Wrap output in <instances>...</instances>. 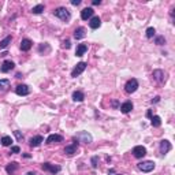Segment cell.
I'll list each match as a JSON object with an SVG mask.
<instances>
[{
	"label": "cell",
	"instance_id": "6da1fadb",
	"mask_svg": "<svg viewBox=\"0 0 175 175\" xmlns=\"http://www.w3.org/2000/svg\"><path fill=\"white\" fill-rule=\"evenodd\" d=\"M54 15L59 18L60 21L63 22H67L70 21V18H71V14H70V11L66 8V7H59V8H56L54 11Z\"/></svg>",
	"mask_w": 175,
	"mask_h": 175
},
{
	"label": "cell",
	"instance_id": "7a4b0ae2",
	"mask_svg": "<svg viewBox=\"0 0 175 175\" xmlns=\"http://www.w3.org/2000/svg\"><path fill=\"white\" fill-rule=\"evenodd\" d=\"M74 140H77L78 142H84V144H90L92 142V136L88 131H80L77 133V136L74 137Z\"/></svg>",
	"mask_w": 175,
	"mask_h": 175
},
{
	"label": "cell",
	"instance_id": "3957f363",
	"mask_svg": "<svg viewBox=\"0 0 175 175\" xmlns=\"http://www.w3.org/2000/svg\"><path fill=\"white\" fill-rule=\"evenodd\" d=\"M152 77H153V80L160 85H163L167 81V73L163 71V70H155Z\"/></svg>",
	"mask_w": 175,
	"mask_h": 175
},
{
	"label": "cell",
	"instance_id": "277c9868",
	"mask_svg": "<svg viewBox=\"0 0 175 175\" xmlns=\"http://www.w3.org/2000/svg\"><path fill=\"white\" fill-rule=\"evenodd\" d=\"M140 171H142V172H151L152 170L155 168V163L151 162V160H147V162H141L137 164Z\"/></svg>",
	"mask_w": 175,
	"mask_h": 175
},
{
	"label": "cell",
	"instance_id": "5b68a950",
	"mask_svg": "<svg viewBox=\"0 0 175 175\" xmlns=\"http://www.w3.org/2000/svg\"><path fill=\"white\" fill-rule=\"evenodd\" d=\"M138 89V81L136 80V78H131V80H129L127 82L125 85V90L127 93H134Z\"/></svg>",
	"mask_w": 175,
	"mask_h": 175
},
{
	"label": "cell",
	"instance_id": "8992f818",
	"mask_svg": "<svg viewBox=\"0 0 175 175\" xmlns=\"http://www.w3.org/2000/svg\"><path fill=\"white\" fill-rule=\"evenodd\" d=\"M86 66H88V64H86L85 62H80V63H78V64L73 69L71 77H73V78H77L78 75H81V74H82V73L85 71V70H86Z\"/></svg>",
	"mask_w": 175,
	"mask_h": 175
},
{
	"label": "cell",
	"instance_id": "52a82bcc",
	"mask_svg": "<svg viewBox=\"0 0 175 175\" xmlns=\"http://www.w3.org/2000/svg\"><path fill=\"white\" fill-rule=\"evenodd\" d=\"M145 155H147V149L142 145H137V147L133 148V156L136 159H142Z\"/></svg>",
	"mask_w": 175,
	"mask_h": 175
},
{
	"label": "cell",
	"instance_id": "ba28073f",
	"mask_svg": "<svg viewBox=\"0 0 175 175\" xmlns=\"http://www.w3.org/2000/svg\"><path fill=\"white\" fill-rule=\"evenodd\" d=\"M41 168L44 171H49L51 174H58L60 172V166H55V164H51V163H44V164L41 166Z\"/></svg>",
	"mask_w": 175,
	"mask_h": 175
},
{
	"label": "cell",
	"instance_id": "9c48e42d",
	"mask_svg": "<svg viewBox=\"0 0 175 175\" xmlns=\"http://www.w3.org/2000/svg\"><path fill=\"white\" fill-rule=\"evenodd\" d=\"M15 93L18 96H28L29 93H30V89H29L28 85L22 84V85H18V86L15 88Z\"/></svg>",
	"mask_w": 175,
	"mask_h": 175
},
{
	"label": "cell",
	"instance_id": "30bf717a",
	"mask_svg": "<svg viewBox=\"0 0 175 175\" xmlns=\"http://www.w3.org/2000/svg\"><path fill=\"white\" fill-rule=\"evenodd\" d=\"M63 141V137L60 134H49L47 138V144L48 145H52V144H58V142H62Z\"/></svg>",
	"mask_w": 175,
	"mask_h": 175
},
{
	"label": "cell",
	"instance_id": "8fae6325",
	"mask_svg": "<svg viewBox=\"0 0 175 175\" xmlns=\"http://www.w3.org/2000/svg\"><path fill=\"white\" fill-rule=\"evenodd\" d=\"M15 67V64H14V62H11V60H4L2 63V66H0V71L2 73H8L11 71V70Z\"/></svg>",
	"mask_w": 175,
	"mask_h": 175
},
{
	"label": "cell",
	"instance_id": "7c38bea8",
	"mask_svg": "<svg viewBox=\"0 0 175 175\" xmlns=\"http://www.w3.org/2000/svg\"><path fill=\"white\" fill-rule=\"evenodd\" d=\"M171 144H170V141H167V140H163V141H160V153L162 155H166V153H168V152L171 151Z\"/></svg>",
	"mask_w": 175,
	"mask_h": 175
},
{
	"label": "cell",
	"instance_id": "4fadbf2b",
	"mask_svg": "<svg viewBox=\"0 0 175 175\" xmlns=\"http://www.w3.org/2000/svg\"><path fill=\"white\" fill-rule=\"evenodd\" d=\"M93 8L92 7H86V8H84L82 11H81V19H84V21H88V19H90V18L93 17Z\"/></svg>",
	"mask_w": 175,
	"mask_h": 175
},
{
	"label": "cell",
	"instance_id": "5bb4252c",
	"mask_svg": "<svg viewBox=\"0 0 175 175\" xmlns=\"http://www.w3.org/2000/svg\"><path fill=\"white\" fill-rule=\"evenodd\" d=\"M78 147H80V144L74 141V142H73L71 145H67V147L64 148V153H66V155H69V156H73V155L77 152Z\"/></svg>",
	"mask_w": 175,
	"mask_h": 175
},
{
	"label": "cell",
	"instance_id": "9a60e30c",
	"mask_svg": "<svg viewBox=\"0 0 175 175\" xmlns=\"http://www.w3.org/2000/svg\"><path fill=\"white\" fill-rule=\"evenodd\" d=\"M85 36H86V30H85V28H78V29L74 30V39L75 40H82Z\"/></svg>",
	"mask_w": 175,
	"mask_h": 175
},
{
	"label": "cell",
	"instance_id": "2e32d148",
	"mask_svg": "<svg viewBox=\"0 0 175 175\" xmlns=\"http://www.w3.org/2000/svg\"><path fill=\"white\" fill-rule=\"evenodd\" d=\"M89 26H90V29H99L101 26V19L99 17H92L90 22H89Z\"/></svg>",
	"mask_w": 175,
	"mask_h": 175
},
{
	"label": "cell",
	"instance_id": "e0dca14e",
	"mask_svg": "<svg viewBox=\"0 0 175 175\" xmlns=\"http://www.w3.org/2000/svg\"><path fill=\"white\" fill-rule=\"evenodd\" d=\"M41 142H44V138L41 136H36V137H32L30 138V147H33V148H36V147H40L41 145Z\"/></svg>",
	"mask_w": 175,
	"mask_h": 175
},
{
	"label": "cell",
	"instance_id": "ac0fdd59",
	"mask_svg": "<svg viewBox=\"0 0 175 175\" xmlns=\"http://www.w3.org/2000/svg\"><path fill=\"white\" fill-rule=\"evenodd\" d=\"M32 47H33V43H32L29 39H23V40L21 41V49L23 51V52H28Z\"/></svg>",
	"mask_w": 175,
	"mask_h": 175
},
{
	"label": "cell",
	"instance_id": "d6986e66",
	"mask_svg": "<svg viewBox=\"0 0 175 175\" xmlns=\"http://www.w3.org/2000/svg\"><path fill=\"white\" fill-rule=\"evenodd\" d=\"M131 110H133V103H131V101H125V103L121 106V111H122L123 114H129Z\"/></svg>",
	"mask_w": 175,
	"mask_h": 175
},
{
	"label": "cell",
	"instance_id": "ffe728a7",
	"mask_svg": "<svg viewBox=\"0 0 175 175\" xmlns=\"http://www.w3.org/2000/svg\"><path fill=\"white\" fill-rule=\"evenodd\" d=\"M86 51H88V45H86V44H78L75 55H77V56H82Z\"/></svg>",
	"mask_w": 175,
	"mask_h": 175
},
{
	"label": "cell",
	"instance_id": "44dd1931",
	"mask_svg": "<svg viewBox=\"0 0 175 175\" xmlns=\"http://www.w3.org/2000/svg\"><path fill=\"white\" fill-rule=\"evenodd\" d=\"M84 99H85V95L81 90H75L73 93V100H74V101L81 103V101H84Z\"/></svg>",
	"mask_w": 175,
	"mask_h": 175
},
{
	"label": "cell",
	"instance_id": "7402d4cb",
	"mask_svg": "<svg viewBox=\"0 0 175 175\" xmlns=\"http://www.w3.org/2000/svg\"><path fill=\"white\" fill-rule=\"evenodd\" d=\"M18 167H19V166H18V163H15V162L10 163V164L6 167V171H7V174H10V175H11V174H14V172H15V171L18 170Z\"/></svg>",
	"mask_w": 175,
	"mask_h": 175
},
{
	"label": "cell",
	"instance_id": "603a6c76",
	"mask_svg": "<svg viewBox=\"0 0 175 175\" xmlns=\"http://www.w3.org/2000/svg\"><path fill=\"white\" fill-rule=\"evenodd\" d=\"M151 125L153 126V127H160V126H162V118H160L159 115L152 116L151 118Z\"/></svg>",
	"mask_w": 175,
	"mask_h": 175
},
{
	"label": "cell",
	"instance_id": "cb8c5ba5",
	"mask_svg": "<svg viewBox=\"0 0 175 175\" xmlns=\"http://www.w3.org/2000/svg\"><path fill=\"white\" fill-rule=\"evenodd\" d=\"M13 41V37L11 36H7L4 40H2V41H0V48H2V49H4V48H7L10 45V43Z\"/></svg>",
	"mask_w": 175,
	"mask_h": 175
},
{
	"label": "cell",
	"instance_id": "d4e9b609",
	"mask_svg": "<svg viewBox=\"0 0 175 175\" xmlns=\"http://www.w3.org/2000/svg\"><path fill=\"white\" fill-rule=\"evenodd\" d=\"M10 81L8 80H0V90H7V89L10 88Z\"/></svg>",
	"mask_w": 175,
	"mask_h": 175
},
{
	"label": "cell",
	"instance_id": "484cf974",
	"mask_svg": "<svg viewBox=\"0 0 175 175\" xmlns=\"http://www.w3.org/2000/svg\"><path fill=\"white\" fill-rule=\"evenodd\" d=\"M0 142H2L3 147H11V144H13V140H11V137L4 136V137L2 138V141H0Z\"/></svg>",
	"mask_w": 175,
	"mask_h": 175
},
{
	"label": "cell",
	"instance_id": "4316f807",
	"mask_svg": "<svg viewBox=\"0 0 175 175\" xmlns=\"http://www.w3.org/2000/svg\"><path fill=\"white\" fill-rule=\"evenodd\" d=\"M44 8H45V7H44V4H37V6H34L32 8V13L33 14H41L43 11H44Z\"/></svg>",
	"mask_w": 175,
	"mask_h": 175
},
{
	"label": "cell",
	"instance_id": "83f0119b",
	"mask_svg": "<svg viewBox=\"0 0 175 175\" xmlns=\"http://www.w3.org/2000/svg\"><path fill=\"white\" fill-rule=\"evenodd\" d=\"M156 34V30L155 28H148L147 29V33H145V36H147V39H153Z\"/></svg>",
	"mask_w": 175,
	"mask_h": 175
},
{
	"label": "cell",
	"instance_id": "f1b7e54d",
	"mask_svg": "<svg viewBox=\"0 0 175 175\" xmlns=\"http://www.w3.org/2000/svg\"><path fill=\"white\" fill-rule=\"evenodd\" d=\"M155 43L157 44V45H163V44H166L164 36H159V37H156V39H155Z\"/></svg>",
	"mask_w": 175,
	"mask_h": 175
},
{
	"label": "cell",
	"instance_id": "f546056e",
	"mask_svg": "<svg viewBox=\"0 0 175 175\" xmlns=\"http://www.w3.org/2000/svg\"><path fill=\"white\" fill-rule=\"evenodd\" d=\"M14 136H15V138L19 141V142H22V141H23V134H22L19 130H15V131H14Z\"/></svg>",
	"mask_w": 175,
	"mask_h": 175
},
{
	"label": "cell",
	"instance_id": "4dcf8cb0",
	"mask_svg": "<svg viewBox=\"0 0 175 175\" xmlns=\"http://www.w3.org/2000/svg\"><path fill=\"white\" fill-rule=\"evenodd\" d=\"M39 51L41 52V54H43V52H49V51H51V48H49V45H48V44H44V45L41 44V45L39 47Z\"/></svg>",
	"mask_w": 175,
	"mask_h": 175
},
{
	"label": "cell",
	"instance_id": "1f68e13d",
	"mask_svg": "<svg viewBox=\"0 0 175 175\" xmlns=\"http://www.w3.org/2000/svg\"><path fill=\"white\" fill-rule=\"evenodd\" d=\"M97 162H99V157H97V156H93V157H92V167H93V168H96V167H97Z\"/></svg>",
	"mask_w": 175,
	"mask_h": 175
},
{
	"label": "cell",
	"instance_id": "d6a6232c",
	"mask_svg": "<svg viewBox=\"0 0 175 175\" xmlns=\"http://www.w3.org/2000/svg\"><path fill=\"white\" fill-rule=\"evenodd\" d=\"M70 47H71V44H70V40H64V41H63V48H67V49H69Z\"/></svg>",
	"mask_w": 175,
	"mask_h": 175
},
{
	"label": "cell",
	"instance_id": "836d02e7",
	"mask_svg": "<svg viewBox=\"0 0 175 175\" xmlns=\"http://www.w3.org/2000/svg\"><path fill=\"white\" fill-rule=\"evenodd\" d=\"M11 152L13 153H19L21 149H19V147H11Z\"/></svg>",
	"mask_w": 175,
	"mask_h": 175
},
{
	"label": "cell",
	"instance_id": "e575fe53",
	"mask_svg": "<svg viewBox=\"0 0 175 175\" xmlns=\"http://www.w3.org/2000/svg\"><path fill=\"white\" fill-rule=\"evenodd\" d=\"M71 4L73 6H80L81 4V0H71Z\"/></svg>",
	"mask_w": 175,
	"mask_h": 175
},
{
	"label": "cell",
	"instance_id": "d590c367",
	"mask_svg": "<svg viewBox=\"0 0 175 175\" xmlns=\"http://www.w3.org/2000/svg\"><path fill=\"white\" fill-rule=\"evenodd\" d=\"M159 101H160V97H159V96H156L155 99H152V104H156V103H159Z\"/></svg>",
	"mask_w": 175,
	"mask_h": 175
},
{
	"label": "cell",
	"instance_id": "8d00e7d4",
	"mask_svg": "<svg viewBox=\"0 0 175 175\" xmlns=\"http://www.w3.org/2000/svg\"><path fill=\"white\" fill-rule=\"evenodd\" d=\"M100 3H101V0H93L92 4H93V6H97V4H100Z\"/></svg>",
	"mask_w": 175,
	"mask_h": 175
},
{
	"label": "cell",
	"instance_id": "74e56055",
	"mask_svg": "<svg viewBox=\"0 0 175 175\" xmlns=\"http://www.w3.org/2000/svg\"><path fill=\"white\" fill-rule=\"evenodd\" d=\"M147 116H148V118H152V111H151V110L147 112Z\"/></svg>",
	"mask_w": 175,
	"mask_h": 175
},
{
	"label": "cell",
	"instance_id": "f35d334b",
	"mask_svg": "<svg viewBox=\"0 0 175 175\" xmlns=\"http://www.w3.org/2000/svg\"><path fill=\"white\" fill-rule=\"evenodd\" d=\"M7 55H8L7 52H2V54H0V56H7Z\"/></svg>",
	"mask_w": 175,
	"mask_h": 175
},
{
	"label": "cell",
	"instance_id": "ab89813d",
	"mask_svg": "<svg viewBox=\"0 0 175 175\" xmlns=\"http://www.w3.org/2000/svg\"><path fill=\"white\" fill-rule=\"evenodd\" d=\"M112 106H114V107H118V101H116V100H115V101L112 103Z\"/></svg>",
	"mask_w": 175,
	"mask_h": 175
},
{
	"label": "cell",
	"instance_id": "60d3db41",
	"mask_svg": "<svg viewBox=\"0 0 175 175\" xmlns=\"http://www.w3.org/2000/svg\"><path fill=\"white\" fill-rule=\"evenodd\" d=\"M26 175H36V174H34V172H28Z\"/></svg>",
	"mask_w": 175,
	"mask_h": 175
},
{
	"label": "cell",
	"instance_id": "b9f144b4",
	"mask_svg": "<svg viewBox=\"0 0 175 175\" xmlns=\"http://www.w3.org/2000/svg\"><path fill=\"white\" fill-rule=\"evenodd\" d=\"M114 175H121V174H114Z\"/></svg>",
	"mask_w": 175,
	"mask_h": 175
}]
</instances>
